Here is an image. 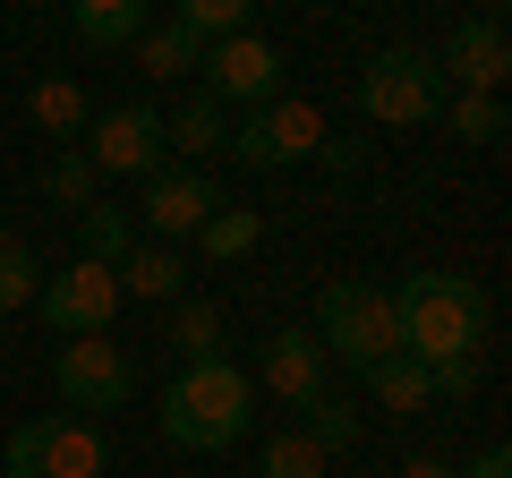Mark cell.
<instances>
[{"label": "cell", "mask_w": 512, "mask_h": 478, "mask_svg": "<svg viewBox=\"0 0 512 478\" xmlns=\"http://www.w3.org/2000/svg\"><path fill=\"white\" fill-rule=\"evenodd\" d=\"M393 316H402V350L419 368H444V359H478L487 342V291L470 274H410L393 291Z\"/></svg>", "instance_id": "cell-1"}, {"label": "cell", "mask_w": 512, "mask_h": 478, "mask_svg": "<svg viewBox=\"0 0 512 478\" xmlns=\"http://www.w3.org/2000/svg\"><path fill=\"white\" fill-rule=\"evenodd\" d=\"M248 410H256L248 368L197 359V368H180L171 393H163V444H180V453H222V444L248 436Z\"/></svg>", "instance_id": "cell-2"}, {"label": "cell", "mask_w": 512, "mask_h": 478, "mask_svg": "<svg viewBox=\"0 0 512 478\" xmlns=\"http://www.w3.org/2000/svg\"><path fill=\"white\" fill-rule=\"evenodd\" d=\"M316 350H333L342 368H384V359H402V316H393V291L376 282H325L316 299Z\"/></svg>", "instance_id": "cell-3"}, {"label": "cell", "mask_w": 512, "mask_h": 478, "mask_svg": "<svg viewBox=\"0 0 512 478\" xmlns=\"http://www.w3.org/2000/svg\"><path fill=\"white\" fill-rule=\"evenodd\" d=\"M0 478H111V444H103L94 419L52 410V419H26L18 436H9Z\"/></svg>", "instance_id": "cell-4"}, {"label": "cell", "mask_w": 512, "mask_h": 478, "mask_svg": "<svg viewBox=\"0 0 512 478\" xmlns=\"http://www.w3.org/2000/svg\"><path fill=\"white\" fill-rule=\"evenodd\" d=\"M359 111L376 120V129H427V120L444 111L436 52H419V43L376 52V60H367V77H359Z\"/></svg>", "instance_id": "cell-5"}, {"label": "cell", "mask_w": 512, "mask_h": 478, "mask_svg": "<svg viewBox=\"0 0 512 478\" xmlns=\"http://www.w3.org/2000/svg\"><path fill=\"white\" fill-rule=\"evenodd\" d=\"M325 137H333V129H325V111H316V103H291V94H282V103L248 111V120L222 137V146H231L248 171H282V163H299V154H316Z\"/></svg>", "instance_id": "cell-6"}, {"label": "cell", "mask_w": 512, "mask_h": 478, "mask_svg": "<svg viewBox=\"0 0 512 478\" xmlns=\"http://www.w3.org/2000/svg\"><path fill=\"white\" fill-rule=\"evenodd\" d=\"M163 111L154 103H111L103 120H94V146H86V163H94V180H154L163 171Z\"/></svg>", "instance_id": "cell-7"}, {"label": "cell", "mask_w": 512, "mask_h": 478, "mask_svg": "<svg viewBox=\"0 0 512 478\" xmlns=\"http://www.w3.org/2000/svg\"><path fill=\"white\" fill-rule=\"evenodd\" d=\"M35 316L60 333V342H94V333L120 316V274H111V265H86V257H77L69 274H52V282L35 291Z\"/></svg>", "instance_id": "cell-8"}, {"label": "cell", "mask_w": 512, "mask_h": 478, "mask_svg": "<svg viewBox=\"0 0 512 478\" xmlns=\"http://www.w3.org/2000/svg\"><path fill=\"white\" fill-rule=\"evenodd\" d=\"M52 385H60V402H69V419H94V410H120L128 393H137V368L120 359V342H69L52 359Z\"/></svg>", "instance_id": "cell-9"}, {"label": "cell", "mask_w": 512, "mask_h": 478, "mask_svg": "<svg viewBox=\"0 0 512 478\" xmlns=\"http://www.w3.org/2000/svg\"><path fill=\"white\" fill-rule=\"evenodd\" d=\"M197 69H205V94H214V103H248V111L282 103V52L256 35V26H248V35H231V43H214Z\"/></svg>", "instance_id": "cell-10"}, {"label": "cell", "mask_w": 512, "mask_h": 478, "mask_svg": "<svg viewBox=\"0 0 512 478\" xmlns=\"http://www.w3.org/2000/svg\"><path fill=\"white\" fill-rule=\"evenodd\" d=\"M214 214H222V188L205 180L197 163H188V171H171V163H163V171L146 180V205H137V231H154L163 248H180V239H197Z\"/></svg>", "instance_id": "cell-11"}, {"label": "cell", "mask_w": 512, "mask_h": 478, "mask_svg": "<svg viewBox=\"0 0 512 478\" xmlns=\"http://www.w3.org/2000/svg\"><path fill=\"white\" fill-rule=\"evenodd\" d=\"M436 77L461 94H504L512 77V43H504V18H461L453 35L436 43Z\"/></svg>", "instance_id": "cell-12"}, {"label": "cell", "mask_w": 512, "mask_h": 478, "mask_svg": "<svg viewBox=\"0 0 512 478\" xmlns=\"http://www.w3.org/2000/svg\"><path fill=\"white\" fill-rule=\"evenodd\" d=\"M256 368H265V393H282L291 410L325 402V350H316L308 325H274L265 350H256Z\"/></svg>", "instance_id": "cell-13"}, {"label": "cell", "mask_w": 512, "mask_h": 478, "mask_svg": "<svg viewBox=\"0 0 512 478\" xmlns=\"http://www.w3.org/2000/svg\"><path fill=\"white\" fill-rule=\"evenodd\" d=\"M128 299H188V248H163V239H137L120 265Z\"/></svg>", "instance_id": "cell-14"}, {"label": "cell", "mask_w": 512, "mask_h": 478, "mask_svg": "<svg viewBox=\"0 0 512 478\" xmlns=\"http://www.w3.org/2000/svg\"><path fill=\"white\" fill-rule=\"evenodd\" d=\"M128 248H137V214H128V205H86V214H77V257L86 265H111V274H120Z\"/></svg>", "instance_id": "cell-15"}, {"label": "cell", "mask_w": 512, "mask_h": 478, "mask_svg": "<svg viewBox=\"0 0 512 478\" xmlns=\"http://www.w3.org/2000/svg\"><path fill=\"white\" fill-rule=\"evenodd\" d=\"M69 26H77L86 43H103V52H120V43H137V35L154 26V9H146V0H77Z\"/></svg>", "instance_id": "cell-16"}, {"label": "cell", "mask_w": 512, "mask_h": 478, "mask_svg": "<svg viewBox=\"0 0 512 478\" xmlns=\"http://www.w3.org/2000/svg\"><path fill=\"white\" fill-rule=\"evenodd\" d=\"M222 137H231V120H222V103H214L205 86H197V94H188V103H180V111L163 120V146H180L188 163H197V154H214Z\"/></svg>", "instance_id": "cell-17"}, {"label": "cell", "mask_w": 512, "mask_h": 478, "mask_svg": "<svg viewBox=\"0 0 512 478\" xmlns=\"http://www.w3.org/2000/svg\"><path fill=\"white\" fill-rule=\"evenodd\" d=\"M171 350H180V368H197V359H222V308L214 299H171Z\"/></svg>", "instance_id": "cell-18"}, {"label": "cell", "mask_w": 512, "mask_h": 478, "mask_svg": "<svg viewBox=\"0 0 512 478\" xmlns=\"http://www.w3.org/2000/svg\"><path fill=\"white\" fill-rule=\"evenodd\" d=\"M171 26H180L197 52H214V43L248 35V0H180V9H171Z\"/></svg>", "instance_id": "cell-19"}, {"label": "cell", "mask_w": 512, "mask_h": 478, "mask_svg": "<svg viewBox=\"0 0 512 478\" xmlns=\"http://www.w3.org/2000/svg\"><path fill=\"white\" fill-rule=\"evenodd\" d=\"M197 60H205V52H197V43H188V35H180V26H171V18L137 35V69H146L154 86H171V77H188V69H197Z\"/></svg>", "instance_id": "cell-20"}, {"label": "cell", "mask_w": 512, "mask_h": 478, "mask_svg": "<svg viewBox=\"0 0 512 478\" xmlns=\"http://www.w3.org/2000/svg\"><path fill=\"white\" fill-rule=\"evenodd\" d=\"M436 120L461 137V146H495V137L512 129V120H504V94H453V103H444Z\"/></svg>", "instance_id": "cell-21"}, {"label": "cell", "mask_w": 512, "mask_h": 478, "mask_svg": "<svg viewBox=\"0 0 512 478\" xmlns=\"http://www.w3.org/2000/svg\"><path fill=\"white\" fill-rule=\"evenodd\" d=\"M367 385H376V402L393 410V419H402V410H427V402H436V385H427V368L410 359V350H402V359H384V368H367Z\"/></svg>", "instance_id": "cell-22"}, {"label": "cell", "mask_w": 512, "mask_h": 478, "mask_svg": "<svg viewBox=\"0 0 512 478\" xmlns=\"http://www.w3.org/2000/svg\"><path fill=\"white\" fill-rule=\"evenodd\" d=\"M256 239H265V222H256V205H222V214H214V222L197 231V248H205L214 265H231V257H248Z\"/></svg>", "instance_id": "cell-23"}, {"label": "cell", "mask_w": 512, "mask_h": 478, "mask_svg": "<svg viewBox=\"0 0 512 478\" xmlns=\"http://www.w3.org/2000/svg\"><path fill=\"white\" fill-rule=\"evenodd\" d=\"M35 291H43V265H35V248H26V239H0V316L35 308Z\"/></svg>", "instance_id": "cell-24"}, {"label": "cell", "mask_w": 512, "mask_h": 478, "mask_svg": "<svg viewBox=\"0 0 512 478\" xmlns=\"http://www.w3.org/2000/svg\"><path fill=\"white\" fill-rule=\"evenodd\" d=\"M256 478H325V453L308 444V427H291V436H265Z\"/></svg>", "instance_id": "cell-25"}, {"label": "cell", "mask_w": 512, "mask_h": 478, "mask_svg": "<svg viewBox=\"0 0 512 478\" xmlns=\"http://www.w3.org/2000/svg\"><path fill=\"white\" fill-rule=\"evenodd\" d=\"M43 197H52V205H77V214L94 205V163H86V146H60L52 163H43Z\"/></svg>", "instance_id": "cell-26"}, {"label": "cell", "mask_w": 512, "mask_h": 478, "mask_svg": "<svg viewBox=\"0 0 512 478\" xmlns=\"http://www.w3.org/2000/svg\"><path fill=\"white\" fill-rule=\"evenodd\" d=\"M308 444H316V453H350V444H359V410H350L342 402V393H325V402H308Z\"/></svg>", "instance_id": "cell-27"}, {"label": "cell", "mask_w": 512, "mask_h": 478, "mask_svg": "<svg viewBox=\"0 0 512 478\" xmlns=\"http://www.w3.org/2000/svg\"><path fill=\"white\" fill-rule=\"evenodd\" d=\"M35 120L52 137H77V129H86V94H77L69 77H43V86H35Z\"/></svg>", "instance_id": "cell-28"}, {"label": "cell", "mask_w": 512, "mask_h": 478, "mask_svg": "<svg viewBox=\"0 0 512 478\" xmlns=\"http://www.w3.org/2000/svg\"><path fill=\"white\" fill-rule=\"evenodd\" d=\"M427 385H436V393H453V402H461V393L478 385V359H444V368H427Z\"/></svg>", "instance_id": "cell-29"}, {"label": "cell", "mask_w": 512, "mask_h": 478, "mask_svg": "<svg viewBox=\"0 0 512 478\" xmlns=\"http://www.w3.org/2000/svg\"><path fill=\"white\" fill-rule=\"evenodd\" d=\"M316 154H325L333 171H359V163H367V146H359V137H325V146H316Z\"/></svg>", "instance_id": "cell-30"}, {"label": "cell", "mask_w": 512, "mask_h": 478, "mask_svg": "<svg viewBox=\"0 0 512 478\" xmlns=\"http://www.w3.org/2000/svg\"><path fill=\"white\" fill-rule=\"evenodd\" d=\"M461 478H512V453H504V444H487V453H478Z\"/></svg>", "instance_id": "cell-31"}, {"label": "cell", "mask_w": 512, "mask_h": 478, "mask_svg": "<svg viewBox=\"0 0 512 478\" xmlns=\"http://www.w3.org/2000/svg\"><path fill=\"white\" fill-rule=\"evenodd\" d=\"M402 478H461L453 461H436V453H419V461H402Z\"/></svg>", "instance_id": "cell-32"}]
</instances>
